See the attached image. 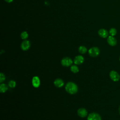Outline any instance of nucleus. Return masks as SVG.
<instances>
[{
  "label": "nucleus",
  "mask_w": 120,
  "mask_h": 120,
  "mask_svg": "<svg viewBox=\"0 0 120 120\" xmlns=\"http://www.w3.org/2000/svg\"><path fill=\"white\" fill-rule=\"evenodd\" d=\"M21 38L22 39H26L28 38V34L26 31H23L21 34Z\"/></svg>",
  "instance_id": "obj_17"
},
{
  "label": "nucleus",
  "mask_w": 120,
  "mask_h": 120,
  "mask_svg": "<svg viewBox=\"0 0 120 120\" xmlns=\"http://www.w3.org/2000/svg\"><path fill=\"white\" fill-rule=\"evenodd\" d=\"M119 113L120 114V106L119 107Z\"/></svg>",
  "instance_id": "obj_21"
},
{
  "label": "nucleus",
  "mask_w": 120,
  "mask_h": 120,
  "mask_svg": "<svg viewBox=\"0 0 120 120\" xmlns=\"http://www.w3.org/2000/svg\"><path fill=\"white\" fill-rule=\"evenodd\" d=\"M78 51L81 54H84L87 52V48L85 46L81 45V46H80L79 47Z\"/></svg>",
  "instance_id": "obj_14"
},
{
  "label": "nucleus",
  "mask_w": 120,
  "mask_h": 120,
  "mask_svg": "<svg viewBox=\"0 0 120 120\" xmlns=\"http://www.w3.org/2000/svg\"><path fill=\"white\" fill-rule=\"evenodd\" d=\"M98 34L100 37L103 38H105L108 35V31L104 29H100L98 31Z\"/></svg>",
  "instance_id": "obj_12"
},
{
  "label": "nucleus",
  "mask_w": 120,
  "mask_h": 120,
  "mask_svg": "<svg viewBox=\"0 0 120 120\" xmlns=\"http://www.w3.org/2000/svg\"><path fill=\"white\" fill-rule=\"evenodd\" d=\"M5 79H6V77L5 75L3 73L1 72L0 73V82L2 83L3 82L5 81Z\"/></svg>",
  "instance_id": "obj_19"
},
{
  "label": "nucleus",
  "mask_w": 120,
  "mask_h": 120,
  "mask_svg": "<svg viewBox=\"0 0 120 120\" xmlns=\"http://www.w3.org/2000/svg\"><path fill=\"white\" fill-rule=\"evenodd\" d=\"M117 33V30L115 28H111L109 30V34H110V36H115Z\"/></svg>",
  "instance_id": "obj_18"
},
{
  "label": "nucleus",
  "mask_w": 120,
  "mask_h": 120,
  "mask_svg": "<svg viewBox=\"0 0 120 120\" xmlns=\"http://www.w3.org/2000/svg\"></svg>",
  "instance_id": "obj_22"
},
{
  "label": "nucleus",
  "mask_w": 120,
  "mask_h": 120,
  "mask_svg": "<svg viewBox=\"0 0 120 120\" xmlns=\"http://www.w3.org/2000/svg\"><path fill=\"white\" fill-rule=\"evenodd\" d=\"M73 63V61L69 57L63 58L61 60V64L64 67H69Z\"/></svg>",
  "instance_id": "obj_3"
},
{
  "label": "nucleus",
  "mask_w": 120,
  "mask_h": 120,
  "mask_svg": "<svg viewBox=\"0 0 120 120\" xmlns=\"http://www.w3.org/2000/svg\"><path fill=\"white\" fill-rule=\"evenodd\" d=\"M87 111L84 108H80L77 110V114L81 118L85 117L87 115Z\"/></svg>",
  "instance_id": "obj_9"
},
{
  "label": "nucleus",
  "mask_w": 120,
  "mask_h": 120,
  "mask_svg": "<svg viewBox=\"0 0 120 120\" xmlns=\"http://www.w3.org/2000/svg\"><path fill=\"white\" fill-rule=\"evenodd\" d=\"M64 82L60 78H57L54 81V85L57 88H61L63 86Z\"/></svg>",
  "instance_id": "obj_10"
},
{
  "label": "nucleus",
  "mask_w": 120,
  "mask_h": 120,
  "mask_svg": "<svg viewBox=\"0 0 120 120\" xmlns=\"http://www.w3.org/2000/svg\"><path fill=\"white\" fill-rule=\"evenodd\" d=\"M8 90V86L5 83H1L0 85V92L5 93Z\"/></svg>",
  "instance_id": "obj_13"
},
{
  "label": "nucleus",
  "mask_w": 120,
  "mask_h": 120,
  "mask_svg": "<svg viewBox=\"0 0 120 120\" xmlns=\"http://www.w3.org/2000/svg\"><path fill=\"white\" fill-rule=\"evenodd\" d=\"M107 41L108 44L111 46H114L117 44V40L115 38L113 37V36H109L107 38Z\"/></svg>",
  "instance_id": "obj_11"
},
{
  "label": "nucleus",
  "mask_w": 120,
  "mask_h": 120,
  "mask_svg": "<svg viewBox=\"0 0 120 120\" xmlns=\"http://www.w3.org/2000/svg\"><path fill=\"white\" fill-rule=\"evenodd\" d=\"M84 59L82 56L78 55L75 58L74 62L75 65H80L84 62Z\"/></svg>",
  "instance_id": "obj_7"
},
{
  "label": "nucleus",
  "mask_w": 120,
  "mask_h": 120,
  "mask_svg": "<svg viewBox=\"0 0 120 120\" xmlns=\"http://www.w3.org/2000/svg\"><path fill=\"white\" fill-rule=\"evenodd\" d=\"M30 46V43L29 40H24L21 45V48L23 51L28 50Z\"/></svg>",
  "instance_id": "obj_6"
},
{
  "label": "nucleus",
  "mask_w": 120,
  "mask_h": 120,
  "mask_svg": "<svg viewBox=\"0 0 120 120\" xmlns=\"http://www.w3.org/2000/svg\"><path fill=\"white\" fill-rule=\"evenodd\" d=\"M4 0L8 3H10L13 1V0Z\"/></svg>",
  "instance_id": "obj_20"
},
{
  "label": "nucleus",
  "mask_w": 120,
  "mask_h": 120,
  "mask_svg": "<svg viewBox=\"0 0 120 120\" xmlns=\"http://www.w3.org/2000/svg\"><path fill=\"white\" fill-rule=\"evenodd\" d=\"M8 85L10 88H14L16 86V82L14 80H10L8 82Z\"/></svg>",
  "instance_id": "obj_16"
},
{
  "label": "nucleus",
  "mask_w": 120,
  "mask_h": 120,
  "mask_svg": "<svg viewBox=\"0 0 120 120\" xmlns=\"http://www.w3.org/2000/svg\"><path fill=\"white\" fill-rule=\"evenodd\" d=\"M89 54L93 57L98 56L100 53V50L97 47H92L90 48L88 51Z\"/></svg>",
  "instance_id": "obj_2"
},
{
  "label": "nucleus",
  "mask_w": 120,
  "mask_h": 120,
  "mask_svg": "<svg viewBox=\"0 0 120 120\" xmlns=\"http://www.w3.org/2000/svg\"><path fill=\"white\" fill-rule=\"evenodd\" d=\"M87 120H101V117L98 113L92 112L88 115Z\"/></svg>",
  "instance_id": "obj_5"
},
{
  "label": "nucleus",
  "mask_w": 120,
  "mask_h": 120,
  "mask_svg": "<svg viewBox=\"0 0 120 120\" xmlns=\"http://www.w3.org/2000/svg\"><path fill=\"white\" fill-rule=\"evenodd\" d=\"M70 70L73 73H77L79 72V68L76 65H72L70 67Z\"/></svg>",
  "instance_id": "obj_15"
},
{
  "label": "nucleus",
  "mask_w": 120,
  "mask_h": 120,
  "mask_svg": "<svg viewBox=\"0 0 120 120\" xmlns=\"http://www.w3.org/2000/svg\"><path fill=\"white\" fill-rule=\"evenodd\" d=\"M109 76L111 79L114 82H117L120 78V75L116 71L112 70L110 72Z\"/></svg>",
  "instance_id": "obj_4"
},
{
  "label": "nucleus",
  "mask_w": 120,
  "mask_h": 120,
  "mask_svg": "<svg viewBox=\"0 0 120 120\" xmlns=\"http://www.w3.org/2000/svg\"><path fill=\"white\" fill-rule=\"evenodd\" d=\"M65 90L67 92L70 94H75L78 91L77 85L74 82H69L65 85Z\"/></svg>",
  "instance_id": "obj_1"
},
{
  "label": "nucleus",
  "mask_w": 120,
  "mask_h": 120,
  "mask_svg": "<svg viewBox=\"0 0 120 120\" xmlns=\"http://www.w3.org/2000/svg\"><path fill=\"white\" fill-rule=\"evenodd\" d=\"M32 84L35 88H38L40 86V81L38 76H35L33 77L32 79Z\"/></svg>",
  "instance_id": "obj_8"
}]
</instances>
